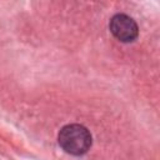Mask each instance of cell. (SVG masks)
I'll return each instance as SVG.
<instances>
[{
    "label": "cell",
    "instance_id": "1",
    "mask_svg": "<svg viewBox=\"0 0 160 160\" xmlns=\"http://www.w3.org/2000/svg\"><path fill=\"white\" fill-rule=\"evenodd\" d=\"M59 144L71 155H82L91 146V135L85 126L70 124L60 130Z\"/></svg>",
    "mask_w": 160,
    "mask_h": 160
},
{
    "label": "cell",
    "instance_id": "2",
    "mask_svg": "<svg viewBox=\"0 0 160 160\" xmlns=\"http://www.w3.org/2000/svg\"><path fill=\"white\" fill-rule=\"evenodd\" d=\"M110 31L118 40L122 42L134 41L139 34V29L134 19L125 14H116L111 18Z\"/></svg>",
    "mask_w": 160,
    "mask_h": 160
}]
</instances>
